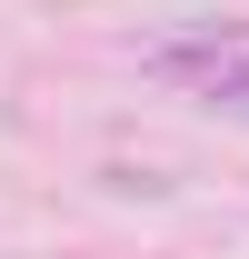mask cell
Returning a JSON list of instances; mask_svg holds the SVG:
<instances>
[{
    "label": "cell",
    "mask_w": 249,
    "mask_h": 259,
    "mask_svg": "<svg viewBox=\"0 0 249 259\" xmlns=\"http://www.w3.org/2000/svg\"><path fill=\"white\" fill-rule=\"evenodd\" d=\"M140 70L199 90L210 110H229V120H249V20H199V30H180V40H150Z\"/></svg>",
    "instance_id": "cell-1"
}]
</instances>
